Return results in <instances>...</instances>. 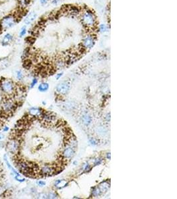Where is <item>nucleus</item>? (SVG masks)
Returning <instances> with one entry per match:
<instances>
[{"label": "nucleus", "instance_id": "f257e3e1", "mask_svg": "<svg viewBox=\"0 0 177 199\" xmlns=\"http://www.w3.org/2000/svg\"><path fill=\"white\" fill-rule=\"evenodd\" d=\"M25 117L33 133L29 151L36 157L28 177L47 178L62 173L77 153V138L70 126L62 117L43 109L38 114Z\"/></svg>", "mask_w": 177, "mask_h": 199}, {"label": "nucleus", "instance_id": "f03ea898", "mask_svg": "<svg viewBox=\"0 0 177 199\" xmlns=\"http://www.w3.org/2000/svg\"><path fill=\"white\" fill-rule=\"evenodd\" d=\"M80 20L85 27L98 29V22L94 11L86 6H83L80 15Z\"/></svg>", "mask_w": 177, "mask_h": 199}, {"label": "nucleus", "instance_id": "7ed1b4c3", "mask_svg": "<svg viewBox=\"0 0 177 199\" xmlns=\"http://www.w3.org/2000/svg\"><path fill=\"white\" fill-rule=\"evenodd\" d=\"M19 19L15 14L6 15L0 19V31H5L13 28L18 23Z\"/></svg>", "mask_w": 177, "mask_h": 199}, {"label": "nucleus", "instance_id": "20e7f679", "mask_svg": "<svg viewBox=\"0 0 177 199\" xmlns=\"http://www.w3.org/2000/svg\"><path fill=\"white\" fill-rule=\"evenodd\" d=\"M16 86V84L11 80L4 78L0 80V89L7 97L15 96Z\"/></svg>", "mask_w": 177, "mask_h": 199}, {"label": "nucleus", "instance_id": "39448f33", "mask_svg": "<svg viewBox=\"0 0 177 199\" xmlns=\"http://www.w3.org/2000/svg\"><path fill=\"white\" fill-rule=\"evenodd\" d=\"M18 102L11 100L9 97L6 98V100L2 102L1 104V112L4 115H9L12 112L15 111L17 108L16 103Z\"/></svg>", "mask_w": 177, "mask_h": 199}, {"label": "nucleus", "instance_id": "423d86ee", "mask_svg": "<svg viewBox=\"0 0 177 199\" xmlns=\"http://www.w3.org/2000/svg\"><path fill=\"white\" fill-rule=\"evenodd\" d=\"M7 151L13 155L18 154L21 149L20 141L17 137H14L7 142L6 145Z\"/></svg>", "mask_w": 177, "mask_h": 199}, {"label": "nucleus", "instance_id": "0eeeda50", "mask_svg": "<svg viewBox=\"0 0 177 199\" xmlns=\"http://www.w3.org/2000/svg\"><path fill=\"white\" fill-rule=\"evenodd\" d=\"M15 39V37L13 34L11 33H6L4 34V35L2 37L1 41H0V44L2 46H7L13 42Z\"/></svg>", "mask_w": 177, "mask_h": 199}, {"label": "nucleus", "instance_id": "6e6552de", "mask_svg": "<svg viewBox=\"0 0 177 199\" xmlns=\"http://www.w3.org/2000/svg\"><path fill=\"white\" fill-rule=\"evenodd\" d=\"M37 17V14L36 13V12L35 11H31V12H29V13H27L26 15L25 18L24 19V23L25 25H31L33 22H34V21L35 20Z\"/></svg>", "mask_w": 177, "mask_h": 199}, {"label": "nucleus", "instance_id": "1a4fd4ad", "mask_svg": "<svg viewBox=\"0 0 177 199\" xmlns=\"http://www.w3.org/2000/svg\"><path fill=\"white\" fill-rule=\"evenodd\" d=\"M11 65L10 60L9 58L4 57L0 58V70H6Z\"/></svg>", "mask_w": 177, "mask_h": 199}, {"label": "nucleus", "instance_id": "9d476101", "mask_svg": "<svg viewBox=\"0 0 177 199\" xmlns=\"http://www.w3.org/2000/svg\"><path fill=\"white\" fill-rule=\"evenodd\" d=\"M27 25H25L22 26L21 29H19V33H18V37L19 38H23L25 36L27 35Z\"/></svg>", "mask_w": 177, "mask_h": 199}, {"label": "nucleus", "instance_id": "9b49d317", "mask_svg": "<svg viewBox=\"0 0 177 199\" xmlns=\"http://www.w3.org/2000/svg\"><path fill=\"white\" fill-rule=\"evenodd\" d=\"M19 6L21 7V9H25L27 7L29 4H30L31 0H18Z\"/></svg>", "mask_w": 177, "mask_h": 199}, {"label": "nucleus", "instance_id": "f8f14e48", "mask_svg": "<svg viewBox=\"0 0 177 199\" xmlns=\"http://www.w3.org/2000/svg\"><path fill=\"white\" fill-rule=\"evenodd\" d=\"M48 88V85L47 83H41V84L39 85V90L41 91V92H45V91L47 90Z\"/></svg>", "mask_w": 177, "mask_h": 199}, {"label": "nucleus", "instance_id": "ddd939ff", "mask_svg": "<svg viewBox=\"0 0 177 199\" xmlns=\"http://www.w3.org/2000/svg\"><path fill=\"white\" fill-rule=\"evenodd\" d=\"M15 77L18 80H22L24 77V75L21 70H18L15 71Z\"/></svg>", "mask_w": 177, "mask_h": 199}, {"label": "nucleus", "instance_id": "4468645a", "mask_svg": "<svg viewBox=\"0 0 177 199\" xmlns=\"http://www.w3.org/2000/svg\"><path fill=\"white\" fill-rule=\"evenodd\" d=\"M15 179L17 181L20 182V183H23V182L25 181V178H23V176H21L20 175H17L15 176Z\"/></svg>", "mask_w": 177, "mask_h": 199}, {"label": "nucleus", "instance_id": "2eb2a0df", "mask_svg": "<svg viewBox=\"0 0 177 199\" xmlns=\"http://www.w3.org/2000/svg\"><path fill=\"white\" fill-rule=\"evenodd\" d=\"M99 31L100 32H105L106 31V26L105 25H101L99 28Z\"/></svg>", "mask_w": 177, "mask_h": 199}, {"label": "nucleus", "instance_id": "dca6fc26", "mask_svg": "<svg viewBox=\"0 0 177 199\" xmlns=\"http://www.w3.org/2000/svg\"><path fill=\"white\" fill-rule=\"evenodd\" d=\"M37 78H34V79L33 80V81H32L31 87L33 88L34 86H35L37 84Z\"/></svg>", "mask_w": 177, "mask_h": 199}, {"label": "nucleus", "instance_id": "f3484780", "mask_svg": "<svg viewBox=\"0 0 177 199\" xmlns=\"http://www.w3.org/2000/svg\"><path fill=\"white\" fill-rule=\"evenodd\" d=\"M39 1H40V4L42 6H44V5H45L47 3L48 0H39Z\"/></svg>", "mask_w": 177, "mask_h": 199}, {"label": "nucleus", "instance_id": "a211bd4d", "mask_svg": "<svg viewBox=\"0 0 177 199\" xmlns=\"http://www.w3.org/2000/svg\"><path fill=\"white\" fill-rule=\"evenodd\" d=\"M60 1V0H53L52 3L55 5H57Z\"/></svg>", "mask_w": 177, "mask_h": 199}, {"label": "nucleus", "instance_id": "6ab92c4d", "mask_svg": "<svg viewBox=\"0 0 177 199\" xmlns=\"http://www.w3.org/2000/svg\"><path fill=\"white\" fill-rule=\"evenodd\" d=\"M9 127L8 126H5L3 128V131L7 132V131H9Z\"/></svg>", "mask_w": 177, "mask_h": 199}, {"label": "nucleus", "instance_id": "aec40b11", "mask_svg": "<svg viewBox=\"0 0 177 199\" xmlns=\"http://www.w3.org/2000/svg\"><path fill=\"white\" fill-rule=\"evenodd\" d=\"M4 193V191L2 187L0 186V196H1L2 195H3V193Z\"/></svg>", "mask_w": 177, "mask_h": 199}, {"label": "nucleus", "instance_id": "412c9836", "mask_svg": "<svg viewBox=\"0 0 177 199\" xmlns=\"http://www.w3.org/2000/svg\"><path fill=\"white\" fill-rule=\"evenodd\" d=\"M38 184H39V185H40V186H42V185H45V183H44V182H42V181H39V182H38Z\"/></svg>", "mask_w": 177, "mask_h": 199}, {"label": "nucleus", "instance_id": "4be33fe9", "mask_svg": "<svg viewBox=\"0 0 177 199\" xmlns=\"http://www.w3.org/2000/svg\"><path fill=\"white\" fill-rule=\"evenodd\" d=\"M4 138V134H1V133H0V140H2Z\"/></svg>", "mask_w": 177, "mask_h": 199}, {"label": "nucleus", "instance_id": "5701e85b", "mask_svg": "<svg viewBox=\"0 0 177 199\" xmlns=\"http://www.w3.org/2000/svg\"><path fill=\"white\" fill-rule=\"evenodd\" d=\"M1 161H0V168H1Z\"/></svg>", "mask_w": 177, "mask_h": 199}]
</instances>
